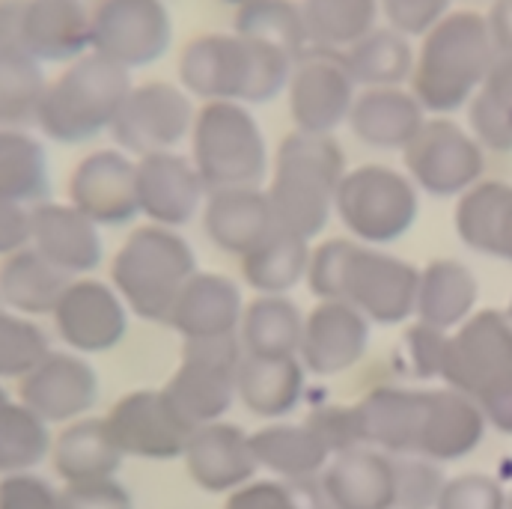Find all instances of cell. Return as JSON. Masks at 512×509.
<instances>
[{
  "label": "cell",
  "mask_w": 512,
  "mask_h": 509,
  "mask_svg": "<svg viewBox=\"0 0 512 509\" xmlns=\"http://www.w3.org/2000/svg\"><path fill=\"white\" fill-rule=\"evenodd\" d=\"M498 57L489 15L453 9L420 39L408 90L429 117H453L471 105Z\"/></svg>",
  "instance_id": "1"
},
{
  "label": "cell",
  "mask_w": 512,
  "mask_h": 509,
  "mask_svg": "<svg viewBox=\"0 0 512 509\" xmlns=\"http://www.w3.org/2000/svg\"><path fill=\"white\" fill-rule=\"evenodd\" d=\"M292 69V54L236 30L200 33L179 54V84L200 102L268 105L286 93Z\"/></svg>",
  "instance_id": "2"
},
{
  "label": "cell",
  "mask_w": 512,
  "mask_h": 509,
  "mask_svg": "<svg viewBox=\"0 0 512 509\" xmlns=\"http://www.w3.org/2000/svg\"><path fill=\"white\" fill-rule=\"evenodd\" d=\"M307 283L319 301H346L370 322L399 325L414 316L420 268L373 245L328 239L310 256Z\"/></svg>",
  "instance_id": "3"
},
{
  "label": "cell",
  "mask_w": 512,
  "mask_h": 509,
  "mask_svg": "<svg viewBox=\"0 0 512 509\" xmlns=\"http://www.w3.org/2000/svg\"><path fill=\"white\" fill-rule=\"evenodd\" d=\"M346 173V152L334 134H307L292 128L280 137L265 188L277 227L307 242L319 236L331 221Z\"/></svg>",
  "instance_id": "4"
},
{
  "label": "cell",
  "mask_w": 512,
  "mask_h": 509,
  "mask_svg": "<svg viewBox=\"0 0 512 509\" xmlns=\"http://www.w3.org/2000/svg\"><path fill=\"white\" fill-rule=\"evenodd\" d=\"M131 72L90 51L48 81L36 128L63 146H81L114 128L131 93Z\"/></svg>",
  "instance_id": "5"
},
{
  "label": "cell",
  "mask_w": 512,
  "mask_h": 509,
  "mask_svg": "<svg viewBox=\"0 0 512 509\" xmlns=\"http://www.w3.org/2000/svg\"><path fill=\"white\" fill-rule=\"evenodd\" d=\"M197 274L191 245L170 227L143 224L128 233L111 262V283L131 313L146 322H167L185 283Z\"/></svg>",
  "instance_id": "6"
},
{
  "label": "cell",
  "mask_w": 512,
  "mask_h": 509,
  "mask_svg": "<svg viewBox=\"0 0 512 509\" xmlns=\"http://www.w3.org/2000/svg\"><path fill=\"white\" fill-rule=\"evenodd\" d=\"M191 161L209 191L262 188L271 173L265 131L251 105L203 102L191 128Z\"/></svg>",
  "instance_id": "7"
},
{
  "label": "cell",
  "mask_w": 512,
  "mask_h": 509,
  "mask_svg": "<svg viewBox=\"0 0 512 509\" xmlns=\"http://www.w3.org/2000/svg\"><path fill=\"white\" fill-rule=\"evenodd\" d=\"M417 185L387 164H361L340 182L334 212L361 245L382 248L402 239L420 212Z\"/></svg>",
  "instance_id": "8"
},
{
  "label": "cell",
  "mask_w": 512,
  "mask_h": 509,
  "mask_svg": "<svg viewBox=\"0 0 512 509\" xmlns=\"http://www.w3.org/2000/svg\"><path fill=\"white\" fill-rule=\"evenodd\" d=\"M0 48L33 60L75 63L93 51V18L84 0H0Z\"/></svg>",
  "instance_id": "9"
},
{
  "label": "cell",
  "mask_w": 512,
  "mask_h": 509,
  "mask_svg": "<svg viewBox=\"0 0 512 509\" xmlns=\"http://www.w3.org/2000/svg\"><path fill=\"white\" fill-rule=\"evenodd\" d=\"M245 355L248 352L236 334L185 340L179 370L164 384V393L194 429L218 423L230 411L239 396V367Z\"/></svg>",
  "instance_id": "10"
},
{
  "label": "cell",
  "mask_w": 512,
  "mask_h": 509,
  "mask_svg": "<svg viewBox=\"0 0 512 509\" xmlns=\"http://www.w3.org/2000/svg\"><path fill=\"white\" fill-rule=\"evenodd\" d=\"M405 173L432 197H462L486 173V149L453 117H429L402 149Z\"/></svg>",
  "instance_id": "11"
},
{
  "label": "cell",
  "mask_w": 512,
  "mask_h": 509,
  "mask_svg": "<svg viewBox=\"0 0 512 509\" xmlns=\"http://www.w3.org/2000/svg\"><path fill=\"white\" fill-rule=\"evenodd\" d=\"M194 99L182 84L173 81H143L126 96L111 137L131 158L152 152H170L191 137L194 128Z\"/></svg>",
  "instance_id": "12"
},
{
  "label": "cell",
  "mask_w": 512,
  "mask_h": 509,
  "mask_svg": "<svg viewBox=\"0 0 512 509\" xmlns=\"http://www.w3.org/2000/svg\"><path fill=\"white\" fill-rule=\"evenodd\" d=\"M93 51L123 69L158 63L173 45V15L164 0H96Z\"/></svg>",
  "instance_id": "13"
},
{
  "label": "cell",
  "mask_w": 512,
  "mask_h": 509,
  "mask_svg": "<svg viewBox=\"0 0 512 509\" xmlns=\"http://www.w3.org/2000/svg\"><path fill=\"white\" fill-rule=\"evenodd\" d=\"M361 87L349 75L340 51H319L310 48L295 60L286 102L289 117L298 131L307 134H334L349 123L352 105Z\"/></svg>",
  "instance_id": "14"
},
{
  "label": "cell",
  "mask_w": 512,
  "mask_h": 509,
  "mask_svg": "<svg viewBox=\"0 0 512 509\" xmlns=\"http://www.w3.org/2000/svg\"><path fill=\"white\" fill-rule=\"evenodd\" d=\"M441 379L471 399L512 379V316L483 310L459 325L450 334Z\"/></svg>",
  "instance_id": "15"
},
{
  "label": "cell",
  "mask_w": 512,
  "mask_h": 509,
  "mask_svg": "<svg viewBox=\"0 0 512 509\" xmlns=\"http://www.w3.org/2000/svg\"><path fill=\"white\" fill-rule=\"evenodd\" d=\"M128 304L114 289V283L96 277H75L57 310L54 328L69 352L78 355H102L123 343L128 331Z\"/></svg>",
  "instance_id": "16"
},
{
  "label": "cell",
  "mask_w": 512,
  "mask_h": 509,
  "mask_svg": "<svg viewBox=\"0 0 512 509\" xmlns=\"http://www.w3.org/2000/svg\"><path fill=\"white\" fill-rule=\"evenodd\" d=\"M69 203L99 227H126L140 215L137 158L120 146L84 155L69 176Z\"/></svg>",
  "instance_id": "17"
},
{
  "label": "cell",
  "mask_w": 512,
  "mask_h": 509,
  "mask_svg": "<svg viewBox=\"0 0 512 509\" xmlns=\"http://www.w3.org/2000/svg\"><path fill=\"white\" fill-rule=\"evenodd\" d=\"M18 399L48 426L87 417L99 399V376L78 352H48L21 382Z\"/></svg>",
  "instance_id": "18"
},
{
  "label": "cell",
  "mask_w": 512,
  "mask_h": 509,
  "mask_svg": "<svg viewBox=\"0 0 512 509\" xmlns=\"http://www.w3.org/2000/svg\"><path fill=\"white\" fill-rule=\"evenodd\" d=\"M108 426L126 456L137 459H176L185 453L194 426L173 408L161 390H131L111 411Z\"/></svg>",
  "instance_id": "19"
},
{
  "label": "cell",
  "mask_w": 512,
  "mask_h": 509,
  "mask_svg": "<svg viewBox=\"0 0 512 509\" xmlns=\"http://www.w3.org/2000/svg\"><path fill=\"white\" fill-rule=\"evenodd\" d=\"M206 197L209 188L191 155L170 149L137 158V203L149 224L179 230L203 212Z\"/></svg>",
  "instance_id": "20"
},
{
  "label": "cell",
  "mask_w": 512,
  "mask_h": 509,
  "mask_svg": "<svg viewBox=\"0 0 512 509\" xmlns=\"http://www.w3.org/2000/svg\"><path fill=\"white\" fill-rule=\"evenodd\" d=\"M370 346V319L346 301H322L304 319L298 361L313 376L352 370Z\"/></svg>",
  "instance_id": "21"
},
{
  "label": "cell",
  "mask_w": 512,
  "mask_h": 509,
  "mask_svg": "<svg viewBox=\"0 0 512 509\" xmlns=\"http://www.w3.org/2000/svg\"><path fill=\"white\" fill-rule=\"evenodd\" d=\"M191 480L203 492H236L254 480L256 462L251 435L233 423H206L197 426L182 453Z\"/></svg>",
  "instance_id": "22"
},
{
  "label": "cell",
  "mask_w": 512,
  "mask_h": 509,
  "mask_svg": "<svg viewBox=\"0 0 512 509\" xmlns=\"http://www.w3.org/2000/svg\"><path fill=\"white\" fill-rule=\"evenodd\" d=\"M102 227L93 224L84 212L72 203L45 200L33 206V242L30 248L39 251L48 262H54L69 277H87L102 265L105 245Z\"/></svg>",
  "instance_id": "23"
},
{
  "label": "cell",
  "mask_w": 512,
  "mask_h": 509,
  "mask_svg": "<svg viewBox=\"0 0 512 509\" xmlns=\"http://www.w3.org/2000/svg\"><path fill=\"white\" fill-rule=\"evenodd\" d=\"M203 230L209 242L230 256H248L274 230L277 218L265 188L209 191L203 206Z\"/></svg>",
  "instance_id": "24"
},
{
  "label": "cell",
  "mask_w": 512,
  "mask_h": 509,
  "mask_svg": "<svg viewBox=\"0 0 512 509\" xmlns=\"http://www.w3.org/2000/svg\"><path fill=\"white\" fill-rule=\"evenodd\" d=\"M486 435V414L462 390H426V411L417 438V456L432 462H453L480 447Z\"/></svg>",
  "instance_id": "25"
},
{
  "label": "cell",
  "mask_w": 512,
  "mask_h": 509,
  "mask_svg": "<svg viewBox=\"0 0 512 509\" xmlns=\"http://www.w3.org/2000/svg\"><path fill=\"white\" fill-rule=\"evenodd\" d=\"M328 509H393V459L358 447L331 456L319 477Z\"/></svg>",
  "instance_id": "26"
},
{
  "label": "cell",
  "mask_w": 512,
  "mask_h": 509,
  "mask_svg": "<svg viewBox=\"0 0 512 509\" xmlns=\"http://www.w3.org/2000/svg\"><path fill=\"white\" fill-rule=\"evenodd\" d=\"M242 292L236 280L212 271H197L173 304L167 325L182 340L230 337L242 325Z\"/></svg>",
  "instance_id": "27"
},
{
  "label": "cell",
  "mask_w": 512,
  "mask_h": 509,
  "mask_svg": "<svg viewBox=\"0 0 512 509\" xmlns=\"http://www.w3.org/2000/svg\"><path fill=\"white\" fill-rule=\"evenodd\" d=\"M426 120L429 114L408 87H370L358 93L346 126L370 149L402 152Z\"/></svg>",
  "instance_id": "28"
},
{
  "label": "cell",
  "mask_w": 512,
  "mask_h": 509,
  "mask_svg": "<svg viewBox=\"0 0 512 509\" xmlns=\"http://www.w3.org/2000/svg\"><path fill=\"white\" fill-rule=\"evenodd\" d=\"M126 453L120 450L105 417H81L54 438L51 462L63 486L111 480L120 474Z\"/></svg>",
  "instance_id": "29"
},
{
  "label": "cell",
  "mask_w": 512,
  "mask_h": 509,
  "mask_svg": "<svg viewBox=\"0 0 512 509\" xmlns=\"http://www.w3.org/2000/svg\"><path fill=\"white\" fill-rule=\"evenodd\" d=\"M456 233L477 254L512 262V185L483 179L456 203Z\"/></svg>",
  "instance_id": "30"
},
{
  "label": "cell",
  "mask_w": 512,
  "mask_h": 509,
  "mask_svg": "<svg viewBox=\"0 0 512 509\" xmlns=\"http://www.w3.org/2000/svg\"><path fill=\"white\" fill-rule=\"evenodd\" d=\"M477 295V277L465 262L435 259L420 271L414 316L417 322L450 334L474 316Z\"/></svg>",
  "instance_id": "31"
},
{
  "label": "cell",
  "mask_w": 512,
  "mask_h": 509,
  "mask_svg": "<svg viewBox=\"0 0 512 509\" xmlns=\"http://www.w3.org/2000/svg\"><path fill=\"white\" fill-rule=\"evenodd\" d=\"M358 411L364 423V441L370 447L387 450L393 456L417 453L420 423L426 411V390L376 387L358 402Z\"/></svg>",
  "instance_id": "32"
},
{
  "label": "cell",
  "mask_w": 512,
  "mask_h": 509,
  "mask_svg": "<svg viewBox=\"0 0 512 509\" xmlns=\"http://www.w3.org/2000/svg\"><path fill=\"white\" fill-rule=\"evenodd\" d=\"M72 280L75 277L63 274L39 251L24 248L18 254L6 256L0 265V301L27 319L54 316L63 292Z\"/></svg>",
  "instance_id": "33"
},
{
  "label": "cell",
  "mask_w": 512,
  "mask_h": 509,
  "mask_svg": "<svg viewBox=\"0 0 512 509\" xmlns=\"http://www.w3.org/2000/svg\"><path fill=\"white\" fill-rule=\"evenodd\" d=\"M251 444L259 468H268L289 483H307L310 477L322 474L331 459L328 444L307 420L259 429L251 435Z\"/></svg>",
  "instance_id": "34"
},
{
  "label": "cell",
  "mask_w": 512,
  "mask_h": 509,
  "mask_svg": "<svg viewBox=\"0 0 512 509\" xmlns=\"http://www.w3.org/2000/svg\"><path fill=\"white\" fill-rule=\"evenodd\" d=\"M417 48L399 30L379 24L361 42L343 51V63L361 90L370 87H405L414 72Z\"/></svg>",
  "instance_id": "35"
},
{
  "label": "cell",
  "mask_w": 512,
  "mask_h": 509,
  "mask_svg": "<svg viewBox=\"0 0 512 509\" xmlns=\"http://www.w3.org/2000/svg\"><path fill=\"white\" fill-rule=\"evenodd\" d=\"M310 48L346 51L379 27L382 0H298Z\"/></svg>",
  "instance_id": "36"
},
{
  "label": "cell",
  "mask_w": 512,
  "mask_h": 509,
  "mask_svg": "<svg viewBox=\"0 0 512 509\" xmlns=\"http://www.w3.org/2000/svg\"><path fill=\"white\" fill-rule=\"evenodd\" d=\"M304 364L298 358L245 355L239 367V399L259 417L289 414L304 390Z\"/></svg>",
  "instance_id": "37"
},
{
  "label": "cell",
  "mask_w": 512,
  "mask_h": 509,
  "mask_svg": "<svg viewBox=\"0 0 512 509\" xmlns=\"http://www.w3.org/2000/svg\"><path fill=\"white\" fill-rule=\"evenodd\" d=\"M304 316L286 295H259L242 316V346L256 358H298Z\"/></svg>",
  "instance_id": "38"
},
{
  "label": "cell",
  "mask_w": 512,
  "mask_h": 509,
  "mask_svg": "<svg viewBox=\"0 0 512 509\" xmlns=\"http://www.w3.org/2000/svg\"><path fill=\"white\" fill-rule=\"evenodd\" d=\"M51 194L48 152L30 131H0V200L39 206Z\"/></svg>",
  "instance_id": "39"
},
{
  "label": "cell",
  "mask_w": 512,
  "mask_h": 509,
  "mask_svg": "<svg viewBox=\"0 0 512 509\" xmlns=\"http://www.w3.org/2000/svg\"><path fill=\"white\" fill-rule=\"evenodd\" d=\"M310 242L277 227L262 245L242 256V274L259 295H286L310 271Z\"/></svg>",
  "instance_id": "40"
},
{
  "label": "cell",
  "mask_w": 512,
  "mask_h": 509,
  "mask_svg": "<svg viewBox=\"0 0 512 509\" xmlns=\"http://www.w3.org/2000/svg\"><path fill=\"white\" fill-rule=\"evenodd\" d=\"M48 78L39 60L18 48H0V131H30Z\"/></svg>",
  "instance_id": "41"
},
{
  "label": "cell",
  "mask_w": 512,
  "mask_h": 509,
  "mask_svg": "<svg viewBox=\"0 0 512 509\" xmlns=\"http://www.w3.org/2000/svg\"><path fill=\"white\" fill-rule=\"evenodd\" d=\"M51 444V426L0 387V474L9 477L33 471L45 456H51Z\"/></svg>",
  "instance_id": "42"
},
{
  "label": "cell",
  "mask_w": 512,
  "mask_h": 509,
  "mask_svg": "<svg viewBox=\"0 0 512 509\" xmlns=\"http://www.w3.org/2000/svg\"><path fill=\"white\" fill-rule=\"evenodd\" d=\"M468 128L486 152H512V54H501L474 93Z\"/></svg>",
  "instance_id": "43"
},
{
  "label": "cell",
  "mask_w": 512,
  "mask_h": 509,
  "mask_svg": "<svg viewBox=\"0 0 512 509\" xmlns=\"http://www.w3.org/2000/svg\"><path fill=\"white\" fill-rule=\"evenodd\" d=\"M233 30L248 39L277 45L295 60L310 51L298 0H254L248 6H239L233 15Z\"/></svg>",
  "instance_id": "44"
},
{
  "label": "cell",
  "mask_w": 512,
  "mask_h": 509,
  "mask_svg": "<svg viewBox=\"0 0 512 509\" xmlns=\"http://www.w3.org/2000/svg\"><path fill=\"white\" fill-rule=\"evenodd\" d=\"M48 352L51 343L48 334L39 328V322L9 310L0 301V382L3 379L21 382Z\"/></svg>",
  "instance_id": "45"
},
{
  "label": "cell",
  "mask_w": 512,
  "mask_h": 509,
  "mask_svg": "<svg viewBox=\"0 0 512 509\" xmlns=\"http://www.w3.org/2000/svg\"><path fill=\"white\" fill-rule=\"evenodd\" d=\"M447 477L426 456H393V509H435Z\"/></svg>",
  "instance_id": "46"
},
{
  "label": "cell",
  "mask_w": 512,
  "mask_h": 509,
  "mask_svg": "<svg viewBox=\"0 0 512 509\" xmlns=\"http://www.w3.org/2000/svg\"><path fill=\"white\" fill-rule=\"evenodd\" d=\"M307 423L319 432V438L328 444L331 456L346 453V450H358L367 447L364 441V423H361V411L358 405H328V408H316Z\"/></svg>",
  "instance_id": "47"
},
{
  "label": "cell",
  "mask_w": 512,
  "mask_h": 509,
  "mask_svg": "<svg viewBox=\"0 0 512 509\" xmlns=\"http://www.w3.org/2000/svg\"><path fill=\"white\" fill-rule=\"evenodd\" d=\"M453 12V0H382L387 27L408 39H423L444 15Z\"/></svg>",
  "instance_id": "48"
},
{
  "label": "cell",
  "mask_w": 512,
  "mask_h": 509,
  "mask_svg": "<svg viewBox=\"0 0 512 509\" xmlns=\"http://www.w3.org/2000/svg\"><path fill=\"white\" fill-rule=\"evenodd\" d=\"M507 495L498 480L486 474H465L447 480L444 495L435 509H507Z\"/></svg>",
  "instance_id": "49"
},
{
  "label": "cell",
  "mask_w": 512,
  "mask_h": 509,
  "mask_svg": "<svg viewBox=\"0 0 512 509\" xmlns=\"http://www.w3.org/2000/svg\"><path fill=\"white\" fill-rule=\"evenodd\" d=\"M0 509H60V489L33 471L0 480Z\"/></svg>",
  "instance_id": "50"
},
{
  "label": "cell",
  "mask_w": 512,
  "mask_h": 509,
  "mask_svg": "<svg viewBox=\"0 0 512 509\" xmlns=\"http://www.w3.org/2000/svg\"><path fill=\"white\" fill-rule=\"evenodd\" d=\"M60 509H134L128 489L117 480L69 483L60 489Z\"/></svg>",
  "instance_id": "51"
},
{
  "label": "cell",
  "mask_w": 512,
  "mask_h": 509,
  "mask_svg": "<svg viewBox=\"0 0 512 509\" xmlns=\"http://www.w3.org/2000/svg\"><path fill=\"white\" fill-rule=\"evenodd\" d=\"M447 343H450L447 331L429 328L423 322H417L408 331V358H411V367L420 379H435L444 373Z\"/></svg>",
  "instance_id": "52"
},
{
  "label": "cell",
  "mask_w": 512,
  "mask_h": 509,
  "mask_svg": "<svg viewBox=\"0 0 512 509\" xmlns=\"http://www.w3.org/2000/svg\"><path fill=\"white\" fill-rule=\"evenodd\" d=\"M33 242V206L0 200V256L18 254Z\"/></svg>",
  "instance_id": "53"
},
{
  "label": "cell",
  "mask_w": 512,
  "mask_h": 509,
  "mask_svg": "<svg viewBox=\"0 0 512 509\" xmlns=\"http://www.w3.org/2000/svg\"><path fill=\"white\" fill-rule=\"evenodd\" d=\"M227 509H304V504L289 486L262 480L236 489L227 501Z\"/></svg>",
  "instance_id": "54"
},
{
  "label": "cell",
  "mask_w": 512,
  "mask_h": 509,
  "mask_svg": "<svg viewBox=\"0 0 512 509\" xmlns=\"http://www.w3.org/2000/svg\"><path fill=\"white\" fill-rule=\"evenodd\" d=\"M477 405L486 414V423H492L495 429L512 435V379L492 387L489 393H483L477 399Z\"/></svg>",
  "instance_id": "55"
},
{
  "label": "cell",
  "mask_w": 512,
  "mask_h": 509,
  "mask_svg": "<svg viewBox=\"0 0 512 509\" xmlns=\"http://www.w3.org/2000/svg\"><path fill=\"white\" fill-rule=\"evenodd\" d=\"M489 27L501 54H512V0H495L489 12Z\"/></svg>",
  "instance_id": "56"
},
{
  "label": "cell",
  "mask_w": 512,
  "mask_h": 509,
  "mask_svg": "<svg viewBox=\"0 0 512 509\" xmlns=\"http://www.w3.org/2000/svg\"><path fill=\"white\" fill-rule=\"evenodd\" d=\"M221 3H227V6H233V9H239V6H248V3H254V0H221Z\"/></svg>",
  "instance_id": "57"
},
{
  "label": "cell",
  "mask_w": 512,
  "mask_h": 509,
  "mask_svg": "<svg viewBox=\"0 0 512 509\" xmlns=\"http://www.w3.org/2000/svg\"><path fill=\"white\" fill-rule=\"evenodd\" d=\"M507 509H512V495H510V501H507Z\"/></svg>",
  "instance_id": "58"
},
{
  "label": "cell",
  "mask_w": 512,
  "mask_h": 509,
  "mask_svg": "<svg viewBox=\"0 0 512 509\" xmlns=\"http://www.w3.org/2000/svg\"><path fill=\"white\" fill-rule=\"evenodd\" d=\"M510 316H512V310H510Z\"/></svg>",
  "instance_id": "59"
}]
</instances>
